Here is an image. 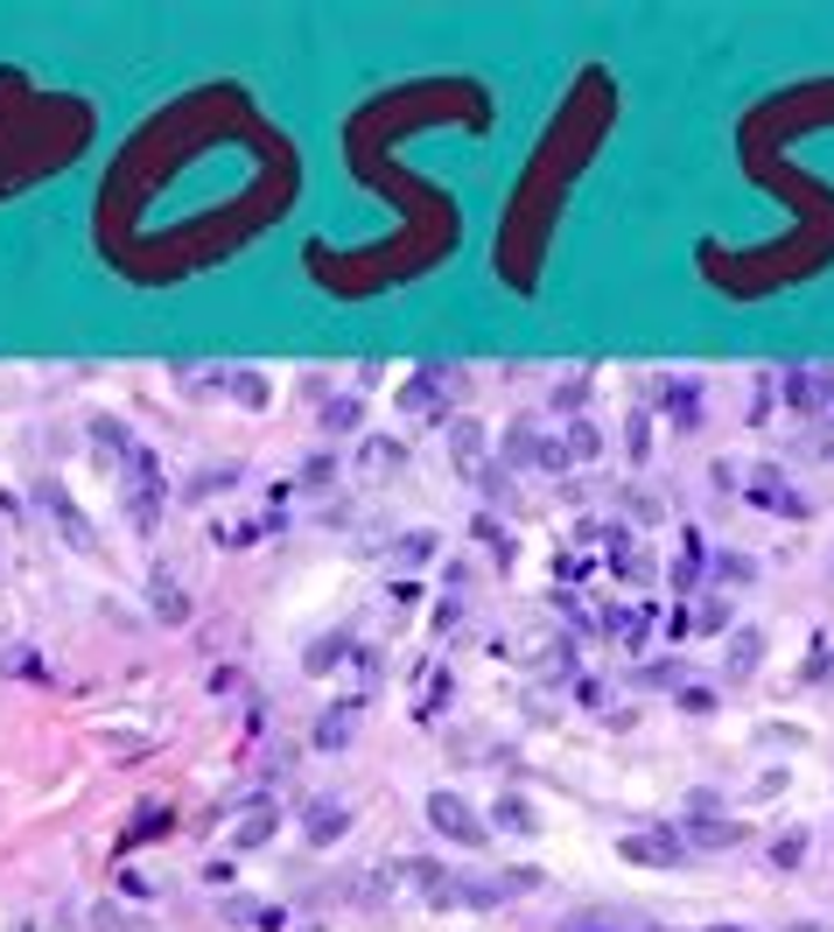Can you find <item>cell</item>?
Instances as JSON below:
<instances>
[{
  "label": "cell",
  "mask_w": 834,
  "mask_h": 932,
  "mask_svg": "<svg viewBox=\"0 0 834 932\" xmlns=\"http://www.w3.org/2000/svg\"><path fill=\"white\" fill-rule=\"evenodd\" d=\"M428 821H435V834H449V842H463V848H484V827H478V813H470L457 792H435V799H428Z\"/></svg>",
  "instance_id": "cell-1"
},
{
  "label": "cell",
  "mask_w": 834,
  "mask_h": 932,
  "mask_svg": "<svg viewBox=\"0 0 834 932\" xmlns=\"http://www.w3.org/2000/svg\"><path fill=\"white\" fill-rule=\"evenodd\" d=\"M688 813H694V827H688V834H694L701 848H729V842H744V821H729V813L715 807L709 792H694V807H688Z\"/></svg>",
  "instance_id": "cell-2"
},
{
  "label": "cell",
  "mask_w": 834,
  "mask_h": 932,
  "mask_svg": "<svg viewBox=\"0 0 834 932\" xmlns=\"http://www.w3.org/2000/svg\"><path fill=\"white\" fill-rule=\"evenodd\" d=\"M786 399H792L800 414H813V407H834V372H821V365L786 372Z\"/></svg>",
  "instance_id": "cell-3"
},
{
  "label": "cell",
  "mask_w": 834,
  "mask_h": 932,
  "mask_svg": "<svg viewBox=\"0 0 834 932\" xmlns=\"http://www.w3.org/2000/svg\"><path fill=\"white\" fill-rule=\"evenodd\" d=\"M750 498L765 505V512H786V519H806V498L792 491L779 470H757V484H750Z\"/></svg>",
  "instance_id": "cell-4"
},
{
  "label": "cell",
  "mask_w": 834,
  "mask_h": 932,
  "mask_svg": "<svg viewBox=\"0 0 834 932\" xmlns=\"http://www.w3.org/2000/svg\"><path fill=\"white\" fill-rule=\"evenodd\" d=\"M344 827H351V807H344V799H316L309 821H301V834H309V842H337Z\"/></svg>",
  "instance_id": "cell-5"
},
{
  "label": "cell",
  "mask_w": 834,
  "mask_h": 932,
  "mask_svg": "<svg viewBox=\"0 0 834 932\" xmlns=\"http://www.w3.org/2000/svg\"><path fill=\"white\" fill-rule=\"evenodd\" d=\"M351 730H358V701H337V709L316 722V744L337 750V744H351Z\"/></svg>",
  "instance_id": "cell-6"
},
{
  "label": "cell",
  "mask_w": 834,
  "mask_h": 932,
  "mask_svg": "<svg viewBox=\"0 0 834 932\" xmlns=\"http://www.w3.org/2000/svg\"><path fill=\"white\" fill-rule=\"evenodd\" d=\"M624 855H632V863H673V855H680V834H632V842H624Z\"/></svg>",
  "instance_id": "cell-7"
},
{
  "label": "cell",
  "mask_w": 834,
  "mask_h": 932,
  "mask_svg": "<svg viewBox=\"0 0 834 932\" xmlns=\"http://www.w3.org/2000/svg\"><path fill=\"white\" fill-rule=\"evenodd\" d=\"M659 407H673V428L688 435L694 421H701V407H694V386L688 379H673V386H659Z\"/></svg>",
  "instance_id": "cell-8"
},
{
  "label": "cell",
  "mask_w": 834,
  "mask_h": 932,
  "mask_svg": "<svg viewBox=\"0 0 834 932\" xmlns=\"http://www.w3.org/2000/svg\"><path fill=\"white\" fill-rule=\"evenodd\" d=\"M757 659H765V638H757V632H736V638H729V680L757 673Z\"/></svg>",
  "instance_id": "cell-9"
},
{
  "label": "cell",
  "mask_w": 834,
  "mask_h": 932,
  "mask_svg": "<svg viewBox=\"0 0 834 932\" xmlns=\"http://www.w3.org/2000/svg\"><path fill=\"white\" fill-rule=\"evenodd\" d=\"M491 821H498L505 834H534V807H526V799H498V807H491Z\"/></svg>",
  "instance_id": "cell-10"
},
{
  "label": "cell",
  "mask_w": 834,
  "mask_h": 932,
  "mask_svg": "<svg viewBox=\"0 0 834 932\" xmlns=\"http://www.w3.org/2000/svg\"><path fill=\"white\" fill-rule=\"evenodd\" d=\"M155 611H162L168 624H183V617H189V603H183V589H176V582H168V575H155Z\"/></svg>",
  "instance_id": "cell-11"
},
{
  "label": "cell",
  "mask_w": 834,
  "mask_h": 932,
  "mask_svg": "<svg viewBox=\"0 0 834 932\" xmlns=\"http://www.w3.org/2000/svg\"><path fill=\"white\" fill-rule=\"evenodd\" d=\"M267 834H274V813H253V821L239 827V848H260V842H267Z\"/></svg>",
  "instance_id": "cell-12"
},
{
  "label": "cell",
  "mask_w": 834,
  "mask_h": 932,
  "mask_svg": "<svg viewBox=\"0 0 834 932\" xmlns=\"http://www.w3.org/2000/svg\"><path fill=\"white\" fill-rule=\"evenodd\" d=\"M715 575H723V582H750L757 568H750L744 555H715Z\"/></svg>",
  "instance_id": "cell-13"
},
{
  "label": "cell",
  "mask_w": 834,
  "mask_h": 932,
  "mask_svg": "<svg viewBox=\"0 0 834 932\" xmlns=\"http://www.w3.org/2000/svg\"><path fill=\"white\" fill-rule=\"evenodd\" d=\"M800 855H806V834H786V842L771 848V863H786V869H792V863H800Z\"/></svg>",
  "instance_id": "cell-14"
},
{
  "label": "cell",
  "mask_w": 834,
  "mask_h": 932,
  "mask_svg": "<svg viewBox=\"0 0 834 932\" xmlns=\"http://www.w3.org/2000/svg\"><path fill=\"white\" fill-rule=\"evenodd\" d=\"M478 533H484V547H491V555H498V561H512V540H505V526H491V519H484Z\"/></svg>",
  "instance_id": "cell-15"
},
{
  "label": "cell",
  "mask_w": 834,
  "mask_h": 932,
  "mask_svg": "<svg viewBox=\"0 0 834 932\" xmlns=\"http://www.w3.org/2000/svg\"><path fill=\"white\" fill-rule=\"evenodd\" d=\"M709 932H750V925H709Z\"/></svg>",
  "instance_id": "cell-16"
},
{
  "label": "cell",
  "mask_w": 834,
  "mask_h": 932,
  "mask_svg": "<svg viewBox=\"0 0 834 932\" xmlns=\"http://www.w3.org/2000/svg\"><path fill=\"white\" fill-rule=\"evenodd\" d=\"M792 932H827V925H792Z\"/></svg>",
  "instance_id": "cell-17"
}]
</instances>
